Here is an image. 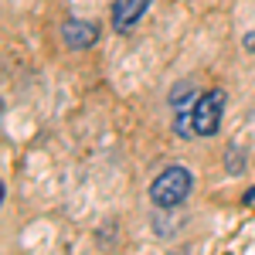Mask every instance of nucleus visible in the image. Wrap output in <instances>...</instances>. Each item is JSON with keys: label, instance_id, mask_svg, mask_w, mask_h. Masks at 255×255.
Masks as SVG:
<instances>
[{"label": "nucleus", "instance_id": "nucleus-2", "mask_svg": "<svg viewBox=\"0 0 255 255\" xmlns=\"http://www.w3.org/2000/svg\"><path fill=\"white\" fill-rule=\"evenodd\" d=\"M225 89H208L204 96L194 99L191 106V123H194V136H215L221 129V116H225Z\"/></svg>", "mask_w": 255, "mask_h": 255}, {"label": "nucleus", "instance_id": "nucleus-6", "mask_svg": "<svg viewBox=\"0 0 255 255\" xmlns=\"http://www.w3.org/2000/svg\"><path fill=\"white\" fill-rule=\"evenodd\" d=\"M245 51H255V34H249V38H245Z\"/></svg>", "mask_w": 255, "mask_h": 255}, {"label": "nucleus", "instance_id": "nucleus-5", "mask_svg": "<svg viewBox=\"0 0 255 255\" xmlns=\"http://www.w3.org/2000/svg\"><path fill=\"white\" fill-rule=\"evenodd\" d=\"M191 96H194V85L191 82H180V85H174V92H170V106L174 109H184Z\"/></svg>", "mask_w": 255, "mask_h": 255}, {"label": "nucleus", "instance_id": "nucleus-3", "mask_svg": "<svg viewBox=\"0 0 255 255\" xmlns=\"http://www.w3.org/2000/svg\"><path fill=\"white\" fill-rule=\"evenodd\" d=\"M61 41L72 51H85L99 41V24H92V20H65L61 24Z\"/></svg>", "mask_w": 255, "mask_h": 255}, {"label": "nucleus", "instance_id": "nucleus-1", "mask_svg": "<svg viewBox=\"0 0 255 255\" xmlns=\"http://www.w3.org/2000/svg\"><path fill=\"white\" fill-rule=\"evenodd\" d=\"M191 184H194V180H191V170H187V167H180V163L163 167L157 174V180L150 184V201L157 204L160 211H174L177 204L187 201Z\"/></svg>", "mask_w": 255, "mask_h": 255}, {"label": "nucleus", "instance_id": "nucleus-4", "mask_svg": "<svg viewBox=\"0 0 255 255\" xmlns=\"http://www.w3.org/2000/svg\"><path fill=\"white\" fill-rule=\"evenodd\" d=\"M146 7H150V0H116V3H113V27H116L119 34L129 31V27L146 14Z\"/></svg>", "mask_w": 255, "mask_h": 255}]
</instances>
